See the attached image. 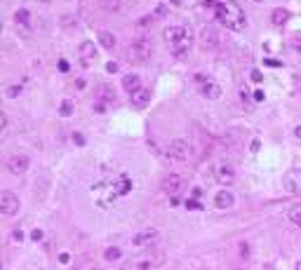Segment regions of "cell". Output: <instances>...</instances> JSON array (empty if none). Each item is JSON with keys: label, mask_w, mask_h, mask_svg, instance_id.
Wrapping results in <instances>:
<instances>
[{"label": "cell", "mask_w": 301, "mask_h": 270, "mask_svg": "<svg viewBox=\"0 0 301 270\" xmlns=\"http://www.w3.org/2000/svg\"><path fill=\"white\" fill-rule=\"evenodd\" d=\"M162 38H165V45L170 54H174L177 59L181 56H188L191 47H193V31L188 26H181V24H174V26H167L162 31Z\"/></svg>", "instance_id": "1"}, {"label": "cell", "mask_w": 301, "mask_h": 270, "mask_svg": "<svg viewBox=\"0 0 301 270\" xmlns=\"http://www.w3.org/2000/svg\"><path fill=\"white\" fill-rule=\"evenodd\" d=\"M212 12H214L216 19L231 31H242L245 24H247L245 22V12H242V7L238 5L236 0H216Z\"/></svg>", "instance_id": "2"}, {"label": "cell", "mask_w": 301, "mask_h": 270, "mask_svg": "<svg viewBox=\"0 0 301 270\" xmlns=\"http://www.w3.org/2000/svg\"><path fill=\"white\" fill-rule=\"evenodd\" d=\"M150 38L149 35H137L132 43H129L127 47V56L132 59V61H146L150 56Z\"/></svg>", "instance_id": "3"}, {"label": "cell", "mask_w": 301, "mask_h": 270, "mask_svg": "<svg viewBox=\"0 0 301 270\" xmlns=\"http://www.w3.org/2000/svg\"><path fill=\"white\" fill-rule=\"evenodd\" d=\"M0 212L5 216H17V212H19V197L12 190H2L0 193Z\"/></svg>", "instance_id": "4"}, {"label": "cell", "mask_w": 301, "mask_h": 270, "mask_svg": "<svg viewBox=\"0 0 301 270\" xmlns=\"http://www.w3.org/2000/svg\"><path fill=\"white\" fill-rule=\"evenodd\" d=\"M170 155H172L174 160H188V158L193 155V146H191V141L174 139L172 143H170Z\"/></svg>", "instance_id": "5"}, {"label": "cell", "mask_w": 301, "mask_h": 270, "mask_svg": "<svg viewBox=\"0 0 301 270\" xmlns=\"http://www.w3.org/2000/svg\"><path fill=\"white\" fill-rule=\"evenodd\" d=\"M195 80L200 82V94H203L205 99H219L221 97V87L216 85L212 78H205V76H195Z\"/></svg>", "instance_id": "6"}, {"label": "cell", "mask_w": 301, "mask_h": 270, "mask_svg": "<svg viewBox=\"0 0 301 270\" xmlns=\"http://www.w3.org/2000/svg\"><path fill=\"white\" fill-rule=\"evenodd\" d=\"M158 238H160V233H158L155 228H144V230H139V233L132 238V244H134L137 249L150 247L153 242H158Z\"/></svg>", "instance_id": "7"}, {"label": "cell", "mask_w": 301, "mask_h": 270, "mask_svg": "<svg viewBox=\"0 0 301 270\" xmlns=\"http://www.w3.org/2000/svg\"><path fill=\"white\" fill-rule=\"evenodd\" d=\"M29 167H31V160H29V155H24V153L12 155L10 160H7V172L10 174H24Z\"/></svg>", "instance_id": "8"}, {"label": "cell", "mask_w": 301, "mask_h": 270, "mask_svg": "<svg viewBox=\"0 0 301 270\" xmlns=\"http://www.w3.org/2000/svg\"><path fill=\"white\" fill-rule=\"evenodd\" d=\"M214 179L219 181L221 186H231L233 181H236V169L231 167V164H216L214 167Z\"/></svg>", "instance_id": "9"}, {"label": "cell", "mask_w": 301, "mask_h": 270, "mask_svg": "<svg viewBox=\"0 0 301 270\" xmlns=\"http://www.w3.org/2000/svg\"><path fill=\"white\" fill-rule=\"evenodd\" d=\"M282 186H285V190H287V193H292V195L301 193V172H299V169H290V172L285 174Z\"/></svg>", "instance_id": "10"}, {"label": "cell", "mask_w": 301, "mask_h": 270, "mask_svg": "<svg viewBox=\"0 0 301 270\" xmlns=\"http://www.w3.org/2000/svg\"><path fill=\"white\" fill-rule=\"evenodd\" d=\"M94 59H97V45L92 43V40H85V43L80 45V64L90 68V66L94 64Z\"/></svg>", "instance_id": "11"}, {"label": "cell", "mask_w": 301, "mask_h": 270, "mask_svg": "<svg viewBox=\"0 0 301 270\" xmlns=\"http://www.w3.org/2000/svg\"><path fill=\"white\" fill-rule=\"evenodd\" d=\"M129 104H132L134 108H146L150 104V92L146 89V87H139L137 92L129 94Z\"/></svg>", "instance_id": "12"}, {"label": "cell", "mask_w": 301, "mask_h": 270, "mask_svg": "<svg viewBox=\"0 0 301 270\" xmlns=\"http://www.w3.org/2000/svg\"><path fill=\"white\" fill-rule=\"evenodd\" d=\"M233 202H236V197H233V193L231 190H219V193L214 195V205L216 209H231L233 207Z\"/></svg>", "instance_id": "13"}, {"label": "cell", "mask_w": 301, "mask_h": 270, "mask_svg": "<svg viewBox=\"0 0 301 270\" xmlns=\"http://www.w3.org/2000/svg\"><path fill=\"white\" fill-rule=\"evenodd\" d=\"M181 176L179 174H170V176H165V181H162V188H165V193H170V195H174L179 188H181Z\"/></svg>", "instance_id": "14"}, {"label": "cell", "mask_w": 301, "mask_h": 270, "mask_svg": "<svg viewBox=\"0 0 301 270\" xmlns=\"http://www.w3.org/2000/svg\"><path fill=\"white\" fill-rule=\"evenodd\" d=\"M200 38H203V45L205 47H214L219 43V35L212 26H203V31H200Z\"/></svg>", "instance_id": "15"}, {"label": "cell", "mask_w": 301, "mask_h": 270, "mask_svg": "<svg viewBox=\"0 0 301 270\" xmlns=\"http://www.w3.org/2000/svg\"><path fill=\"white\" fill-rule=\"evenodd\" d=\"M139 87H141V80H139V76H134V73H129V76H125V78H122V89H125V92H129V94H132V92H137Z\"/></svg>", "instance_id": "16"}, {"label": "cell", "mask_w": 301, "mask_h": 270, "mask_svg": "<svg viewBox=\"0 0 301 270\" xmlns=\"http://www.w3.org/2000/svg\"><path fill=\"white\" fill-rule=\"evenodd\" d=\"M14 22L19 24V26H24V28H29L31 26V12L29 10H17V14H14Z\"/></svg>", "instance_id": "17"}, {"label": "cell", "mask_w": 301, "mask_h": 270, "mask_svg": "<svg viewBox=\"0 0 301 270\" xmlns=\"http://www.w3.org/2000/svg\"><path fill=\"white\" fill-rule=\"evenodd\" d=\"M99 43L104 45L106 50H113V47H116V35H113V33H108V31H101L99 33Z\"/></svg>", "instance_id": "18"}, {"label": "cell", "mask_w": 301, "mask_h": 270, "mask_svg": "<svg viewBox=\"0 0 301 270\" xmlns=\"http://www.w3.org/2000/svg\"><path fill=\"white\" fill-rule=\"evenodd\" d=\"M73 110H75V104L71 101V99H64V101H61V106H59V115H61V118H71V115H73Z\"/></svg>", "instance_id": "19"}, {"label": "cell", "mask_w": 301, "mask_h": 270, "mask_svg": "<svg viewBox=\"0 0 301 270\" xmlns=\"http://www.w3.org/2000/svg\"><path fill=\"white\" fill-rule=\"evenodd\" d=\"M287 19H290V12L287 10H273V24H275V26L287 24Z\"/></svg>", "instance_id": "20"}, {"label": "cell", "mask_w": 301, "mask_h": 270, "mask_svg": "<svg viewBox=\"0 0 301 270\" xmlns=\"http://www.w3.org/2000/svg\"><path fill=\"white\" fill-rule=\"evenodd\" d=\"M101 5L106 7V10H111V12H118L122 5H125V0H101Z\"/></svg>", "instance_id": "21"}, {"label": "cell", "mask_w": 301, "mask_h": 270, "mask_svg": "<svg viewBox=\"0 0 301 270\" xmlns=\"http://www.w3.org/2000/svg\"><path fill=\"white\" fill-rule=\"evenodd\" d=\"M104 256H106V261H118L120 259V249L118 247H108Z\"/></svg>", "instance_id": "22"}, {"label": "cell", "mask_w": 301, "mask_h": 270, "mask_svg": "<svg viewBox=\"0 0 301 270\" xmlns=\"http://www.w3.org/2000/svg\"><path fill=\"white\" fill-rule=\"evenodd\" d=\"M5 94H7L10 99L19 97V94H22V87H19V85H12V87H7V92H5Z\"/></svg>", "instance_id": "23"}, {"label": "cell", "mask_w": 301, "mask_h": 270, "mask_svg": "<svg viewBox=\"0 0 301 270\" xmlns=\"http://www.w3.org/2000/svg\"><path fill=\"white\" fill-rule=\"evenodd\" d=\"M183 205H186V209H203V205H200V202H198V200H186V202H183Z\"/></svg>", "instance_id": "24"}, {"label": "cell", "mask_w": 301, "mask_h": 270, "mask_svg": "<svg viewBox=\"0 0 301 270\" xmlns=\"http://www.w3.org/2000/svg\"><path fill=\"white\" fill-rule=\"evenodd\" d=\"M31 240L33 242H40V240H43V230H38V228H35V230L31 233Z\"/></svg>", "instance_id": "25"}, {"label": "cell", "mask_w": 301, "mask_h": 270, "mask_svg": "<svg viewBox=\"0 0 301 270\" xmlns=\"http://www.w3.org/2000/svg\"><path fill=\"white\" fill-rule=\"evenodd\" d=\"M292 221H294V223H297V226H299V230H301V212H292Z\"/></svg>", "instance_id": "26"}, {"label": "cell", "mask_w": 301, "mask_h": 270, "mask_svg": "<svg viewBox=\"0 0 301 270\" xmlns=\"http://www.w3.org/2000/svg\"><path fill=\"white\" fill-rule=\"evenodd\" d=\"M59 263H61V266H68V263H71V256H68V254H59Z\"/></svg>", "instance_id": "27"}, {"label": "cell", "mask_w": 301, "mask_h": 270, "mask_svg": "<svg viewBox=\"0 0 301 270\" xmlns=\"http://www.w3.org/2000/svg\"><path fill=\"white\" fill-rule=\"evenodd\" d=\"M106 71H108V73H116V71H118V64H116V61H108Z\"/></svg>", "instance_id": "28"}, {"label": "cell", "mask_w": 301, "mask_h": 270, "mask_svg": "<svg viewBox=\"0 0 301 270\" xmlns=\"http://www.w3.org/2000/svg\"><path fill=\"white\" fill-rule=\"evenodd\" d=\"M0 125H2V134H5V132H7V115H5V113L0 115Z\"/></svg>", "instance_id": "29"}, {"label": "cell", "mask_w": 301, "mask_h": 270, "mask_svg": "<svg viewBox=\"0 0 301 270\" xmlns=\"http://www.w3.org/2000/svg\"><path fill=\"white\" fill-rule=\"evenodd\" d=\"M153 263L150 261H139V263H134V268H150Z\"/></svg>", "instance_id": "30"}, {"label": "cell", "mask_w": 301, "mask_h": 270, "mask_svg": "<svg viewBox=\"0 0 301 270\" xmlns=\"http://www.w3.org/2000/svg\"><path fill=\"white\" fill-rule=\"evenodd\" d=\"M12 238L17 240V242H22V240H24V233H22V230H14V235H12Z\"/></svg>", "instance_id": "31"}, {"label": "cell", "mask_w": 301, "mask_h": 270, "mask_svg": "<svg viewBox=\"0 0 301 270\" xmlns=\"http://www.w3.org/2000/svg\"><path fill=\"white\" fill-rule=\"evenodd\" d=\"M73 139H75V143H78V146H83V143H85V139H83L80 134H73Z\"/></svg>", "instance_id": "32"}, {"label": "cell", "mask_w": 301, "mask_h": 270, "mask_svg": "<svg viewBox=\"0 0 301 270\" xmlns=\"http://www.w3.org/2000/svg\"><path fill=\"white\" fill-rule=\"evenodd\" d=\"M254 99H257V101H264V92H261V89H257V92H254Z\"/></svg>", "instance_id": "33"}, {"label": "cell", "mask_w": 301, "mask_h": 270, "mask_svg": "<svg viewBox=\"0 0 301 270\" xmlns=\"http://www.w3.org/2000/svg\"><path fill=\"white\" fill-rule=\"evenodd\" d=\"M59 71H68V64H66L64 59H61V61H59Z\"/></svg>", "instance_id": "34"}, {"label": "cell", "mask_w": 301, "mask_h": 270, "mask_svg": "<svg viewBox=\"0 0 301 270\" xmlns=\"http://www.w3.org/2000/svg\"><path fill=\"white\" fill-rule=\"evenodd\" d=\"M252 80H254V82H261V73H252Z\"/></svg>", "instance_id": "35"}, {"label": "cell", "mask_w": 301, "mask_h": 270, "mask_svg": "<svg viewBox=\"0 0 301 270\" xmlns=\"http://www.w3.org/2000/svg\"><path fill=\"white\" fill-rule=\"evenodd\" d=\"M294 136H297V139H301V125L297 127V130H294Z\"/></svg>", "instance_id": "36"}, {"label": "cell", "mask_w": 301, "mask_h": 270, "mask_svg": "<svg viewBox=\"0 0 301 270\" xmlns=\"http://www.w3.org/2000/svg\"><path fill=\"white\" fill-rule=\"evenodd\" d=\"M172 5H181V0H172Z\"/></svg>", "instance_id": "37"}, {"label": "cell", "mask_w": 301, "mask_h": 270, "mask_svg": "<svg viewBox=\"0 0 301 270\" xmlns=\"http://www.w3.org/2000/svg\"><path fill=\"white\" fill-rule=\"evenodd\" d=\"M297 52H299V54H301V45H297Z\"/></svg>", "instance_id": "38"}, {"label": "cell", "mask_w": 301, "mask_h": 270, "mask_svg": "<svg viewBox=\"0 0 301 270\" xmlns=\"http://www.w3.org/2000/svg\"><path fill=\"white\" fill-rule=\"evenodd\" d=\"M40 2H50V0H40Z\"/></svg>", "instance_id": "39"}, {"label": "cell", "mask_w": 301, "mask_h": 270, "mask_svg": "<svg viewBox=\"0 0 301 270\" xmlns=\"http://www.w3.org/2000/svg\"><path fill=\"white\" fill-rule=\"evenodd\" d=\"M254 2H264V0H254Z\"/></svg>", "instance_id": "40"}]
</instances>
